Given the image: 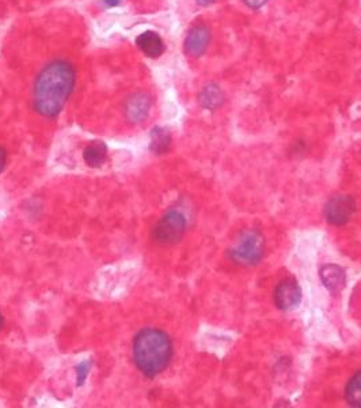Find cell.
I'll use <instances>...</instances> for the list:
<instances>
[{
	"instance_id": "cell-1",
	"label": "cell",
	"mask_w": 361,
	"mask_h": 408,
	"mask_svg": "<svg viewBox=\"0 0 361 408\" xmlns=\"http://www.w3.org/2000/svg\"><path fill=\"white\" fill-rule=\"evenodd\" d=\"M76 73L67 60H54L37 75L33 85V108L47 117L54 119L63 111L75 88Z\"/></svg>"
},
{
	"instance_id": "cell-2",
	"label": "cell",
	"mask_w": 361,
	"mask_h": 408,
	"mask_svg": "<svg viewBox=\"0 0 361 408\" xmlns=\"http://www.w3.org/2000/svg\"><path fill=\"white\" fill-rule=\"evenodd\" d=\"M173 358V343L169 335L157 328H145L133 340V361L148 378L161 374Z\"/></svg>"
},
{
	"instance_id": "cell-3",
	"label": "cell",
	"mask_w": 361,
	"mask_h": 408,
	"mask_svg": "<svg viewBox=\"0 0 361 408\" xmlns=\"http://www.w3.org/2000/svg\"><path fill=\"white\" fill-rule=\"evenodd\" d=\"M265 255V239L258 230H246L230 251L231 260L239 265H254Z\"/></svg>"
},
{
	"instance_id": "cell-4",
	"label": "cell",
	"mask_w": 361,
	"mask_h": 408,
	"mask_svg": "<svg viewBox=\"0 0 361 408\" xmlns=\"http://www.w3.org/2000/svg\"><path fill=\"white\" fill-rule=\"evenodd\" d=\"M186 230V218L177 210L166 212L152 230V239L161 245H173L182 239Z\"/></svg>"
},
{
	"instance_id": "cell-5",
	"label": "cell",
	"mask_w": 361,
	"mask_h": 408,
	"mask_svg": "<svg viewBox=\"0 0 361 408\" xmlns=\"http://www.w3.org/2000/svg\"><path fill=\"white\" fill-rule=\"evenodd\" d=\"M356 212V202L352 196H334L326 204V221L334 226H343L349 222Z\"/></svg>"
},
{
	"instance_id": "cell-6",
	"label": "cell",
	"mask_w": 361,
	"mask_h": 408,
	"mask_svg": "<svg viewBox=\"0 0 361 408\" xmlns=\"http://www.w3.org/2000/svg\"><path fill=\"white\" fill-rule=\"evenodd\" d=\"M274 304L280 311L295 309L302 301V290L296 279L287 278L281 280L274 290Z\"/></svg>"
},
{
	"instance_id": "cell-7",
	"label": "cell",
	"mask_w": 361,
	"mask_h": 408,
	"mask_svg": "<svg viewBox=\"0 0 361 408\" xmlns=\"http://www.w3.org/2000/svg\"><path fill=\"white\" fill-rule=\"evenodd\" d=\"M152 107V97L147 93L132 94L126 102L124 112L129 123H142L149 114Z\"/></svg>"
},
{
	"instance_id": "cell-8",
	"label": "cell",
	"mask_w": 361,
	"mask_h": 408,
	"mask_svg": "<svg viewBox=\"0 0 361 408\" xmlns=\"http://www.w3.org/2000/svg\"><path fill=\"white\" fill-rule=\"evenodd\" d=\"M211 32L205 25H197L192 28L185 40V52L190 57H200L204 55L209 47Z\"/></svg>"
},
{
	"instance_id": "cell-9",
	"label": "cell",
	"mask_w": 361,
	"mask_h": 408,
	"mask_svg": "<svg viewBox=\"0 0 361 408\" xmlns=\"http://www.w3.org/2000/svg\"><path fill=\"white\" fill-rule=\"evenodd\" d=\"M136 44L139 49L147 57L158 59L164 52V42L162 37L155 32H145L136 38Z\"/></svg>"
},
{
	"instance_id": "cell-10",
	"label": "cell",
	"mask_w": 361,
	"mask_h": 408,
	"mask_svg": "<svg viewBox=\"0 0 361 408\" xmlns=\"http://www.w3.org/2000/svg\"><path fill=\"white\" fill-rule=\"evenodd\" d=\"M319 277H321L322 283L325 284L326 289H329L330 292L343 290L345 282H346V277H345L343 268L340 265H336V264L324 265L319 271Z\"/></svg>"
},
{
	"instance_id": "cell-11",
	"label": "cell",
	"mask_w": 361,
	"mask_h": 408,
	"mask_svg": "<svg viewBox=\"0 0 361 408\" xmlns=\"http://www.w3.org/2000/svg\"><path fill=\"white\" fill-rule=\"evenodd\" d=\"M108 158V148L104 142L97 140L90 143L83 151V160L90 167H101Z\"/></svg>"
},
{
	"instance_id": "cell-12",
	"label": "cell",
	"mask_w": 361,
	"mask_h": 408,
	"mask_svg": "<svg viewBox=\"0 0 361 408\" xmlns=\"http://www.w3.org/2000/svg\"><path fill=\"white\" fill-rule=\"evenodd\" d=\"M199 101L202 108H205L208 111H215L224 102V94L217 85L211 83V85H207L201 90Z\"/></svg>"
},
{
	"instance_id": "cell-13",
	"label": "cell",
	"mask_w": 361,
	"mask_h": 408,
	"mask_svg": "<svg viewBox=\"0 0 361 408\" xmlns=\"http://www.w3.org/2000/svg\"><path fill=\"white\" fill-rule=\"evenodd\" d=\"M171 146V135L170 132L162 128V127H155L151 131V142H149V150L158 155L166 154Z\"/></svg>"
},
{
	"instance_id": "cell-14",
	"label": "cell",
	"mask_w": 361,
	"mask_h": 408,
	"mask_svg": "<svg viewBox=\"0 0 361 408\" xmlns=\"http://www.w3.org/2000/svg\"><path fill=\"white\" fill-rule=\"evenodd\" d=\"M345 399L349 406L361 408V371L349 380L345 390Z\"/></svg>"
},
{
	"instance_id": "cell-15",
	"label": "cell",
	"mask_w": 361,
	"mask_h": 408,
	"mask_svg": "<svg viewBox=\"0 0 361 408\" xmlns=\"http://www.w3.org/2000/svg\"><path fill=\"white\" fill-rule=\"evenodd\" d=\"M91 362H82L76 366V374H78V385H83L89 371H90Z\"/></svg>"
},
{
	"instance_id": "cell-16",
	"label": "cell",
	"mask_w": 361,
	"mask_h": 408,
	"mask_svg": "<svg viewBox=\"0 0 361 408\" xmlns=\"http://www.w3.org/2000/svg\"><path fill=\"white\" fill-rule=\"evenodd\" d=\"M243 1H245V4H246L247 7H250V8H253V10H258V8H261L262 6H265L268 0H243Z\"/></svg>"
},
{
	"instance_id": "cell-17",
	"label": "cell",
	"mask_w": 361,
	"mask_h": 408,
	"mask_svg": "<svg viewBox=\"0 0 361 408\" xmlns=\"http://www.w3.org/2000/svg\"><path fill=\"white\" fill-rule=\"evenodd\" d=\"M6 162H7V151L0 148V173L3 172V169L6 167Z\"/></svg>"
},
{
	"instance_id": "cell-18",
	"label": "cell",
	"mask_w": 361,
	"mask_h": 408,
	"mask_svg": "<svg viewBox=\"0 0 361 408\" xmlns=\"http://www.w3.org/2000/svg\"><path fill=\"white\" fill-rule=\"evenodd\" d=\"M196 1H197V4L202 6V7H208V6L214 4L216 0H196Z\"/></svg>"
},
{
	"instance_id": "cell-19",
	"label": "cell",
	"mask_w": 361,
	"mask_h": 408,
	"mask_svg": "<svg viewBox=\"0 0 361 408\" xmlns=\"http://www.w3.org/2000/svg\"><path fill=\"white\" fill-rule=\"evenodd\" d=\"M104 3L108 7H114V6H118L121 3V0H104Z\"/></svg>"
},
{
	"instance_id": "cell-20",
	"label": "cell",
	"mask_w": 361,
	"mask_h": 408,
	"mask_svg": "<svg viewBox=\"0 0 361 408\" xmlns=\"http://www.w3.org/2000/svg\"><path fill=\"white\" fill-rule=\"evenodd\" d=\"M3 323H4V320H3V316L0 313V330H1V327H3Z\"/></svg>"
}]
</instances>
